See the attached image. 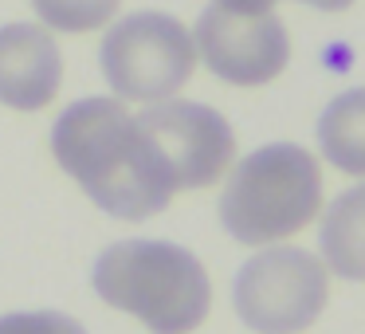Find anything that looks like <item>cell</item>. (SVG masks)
<instances>
[{
    "mask_svg": "<svg viewBox=\"0 0 365 334\" xmlns=\"http://www.w3.org/2000/svg\"><path fill=\"white\" fill-rule=\"evenodd\" d=\"M220 224L236 244L263 248L302 232L322 208V169L314 153L275 142L247 153L220 193Z\"/></svg>",
    "mask_w": 365,
    "mask_h": 334,
    "instance_id": "3957f363",
    "label": "cell"
},
{
    "mask_svg": "<svg viewBox=\"0 0 365 334\" xmlns=\"http://www.w3.org/2000/svg\"><path fill=\"white\" fill-rule=\"evenodd\" d=\"M322 158L346 177H365V87H349L318 118Z\"/></svg>",
    "mask_w": 365,
    "mask_h": 334,
    "instance_id": "30bf717a",
    "label": "cell"
},
{
    "mask_svg": "<svg viewBox=\"0 0 365 334\" xmlns=\"http://www.w3.org/2000/svg\"><path fill=\"white\" fill-rule=\"evenodd\" d=\"M98 67L126 103H165L197 71V44L177 16L130 12L106 28Z\"/></svg>",
    "mask_w": 365,
    "mask_h": 334,
    "instance_id": "277c9868",
    "label": "cell"
},
{
    "mask_svg": "<svg viewBox=\"0 0 365 334\" xmlns=\"http://www.w3.org/2000/svg\"><path fill=\"white\" fill-rule=\"evenodd\" d=\"M0 334H87L83 323L59 310H16L0 315Z\"/></svg>",
    "mask_w": 365,
    "mask_h": 334,
    "instance_id": "7c38bea8",
    "label": "cell"
},
{
    "mask_svg": "<svg viewBox=\"0 0 365 334\" xmlns=\"http://www.w3.org/2000/svg\"><path fill=\"white\" fill-rule=\"evenodd\" d=\"M98 299L134 315L153 334H192L212 310L208 271L169 240H118L91 271Z\"/></svg>",
    "mask_w": 365,
    "mask_h": 334,
    "instance_id": "7a4b0ae2",
    "label": "cell"
},
{
    "mask_svg": "<svg viewBox=\"0 0 365 334\" xmlns=\"http://www.w3.org/2000/svg\"><path fill=\"white\" fill-rule=\"evenodd\" d=\"M322 260L326 271L365 283V185L346 189L322 213Z\"/></svg>",
    "mask_w": 365,
    "mask_h": 334,
    "instance_id": "9c48e42d",
    "label": "cell"
},
{
    "mask_svg": "<svg viewBox=\"0 0 365 334\" xmlns=\"http://www.w3.org/2000/svg\"><path fill=\"white\" fill-rule=\"evenodd\" d=\"M63 56L43 24L0 28V103L12 111H43L59 95Z\"/></svg>",
    "mask_w": 365,
    "mask_h": 334,
    "instance_id": "ba28073f",
    "label": "cell"
},
{
    "mask_svg": "<svg viewBox=\"0 0 365 334\" xmlns=\"http://www.w3.org/2000/svg\"><path fill=\"white\" fill-rule=\"evenodd\" d=\"M220 9L228 12H247V16H259V12H271L279 4V0H216Z\"/></svg>",
    "mask_w": 365,
    "mask_h": 334,
    "instance_id": "4fadbf2b",
    "label": "cell"
},
{
    "mask_svg": "<svg viewBox=\"0 0 365 334\" xmlns=\"http://www.w3.org/2000/svg\"><path fill=\"white\" fill-rule=\"evenodd\" d=\"M232 303L255 334H302L330 303V271L307 248H267L236 271Z\"/></svg>",
    "mask_w": 365,
    "mask_h": 334,
    "instance_id": "5b68a950",
    "label": "cell"
},
{
    "mask_svg": "<svg viewBox=\"0 0 365 334\" xmlns=\"http://www.w3.org/2000/svg\"><path fill=\"white\" fill-rule=\"evenodd\" d=\"M299 4H310V9H318V12H346L354 0H299Z\"/></svg>",
    "mask_w": 365,
    "mask_h": 334,
    "instance_id": "5bb4252c",
    "label": "cell"
},
{
    "mask_svg": "<svg viewBox=\"0 0 365 334\" xmlns=\"http://www.w3.org/2000/svg\"><path fill=\"white\" fill-rule=\"evenodd\" d=\"M192 44L197 59H205L208 71L232 87H263L291 64V36L275 12L247 16L208 4L197 20Z\"/></svg>",
    "mask_w": 365,
    "mask_h": 334,
    "instance_id": "52a82bcc",
    "label": "cell"
},
{
    "mask_svg": "<svg viewBox=\"0 0 365 334\" xmlns=\"http://www.w3.org/2000/svg\"><path fill=\"white\" fill-rule=\"evenodd\" d=\"M122 0H32L43 28L56 32H95L106 20H114Z\"/></svg>",
    "mask_w": 365,
    "mask_h": 334,
    "instance_id": "8fae6325",
    "label": "cell"
},
{
    "mask_svg": "<svg viewBox=\"0 0 365 334\" xmlns=\"http://www.w3.org/2000/svg\"><path fill=\"white\" fill-rule=\"evenodd\" d=\"M51 153L63 173L118 221H150L177 197L158 146L122 98L71 103L51 126Z\"/></svg>",
    "mask_w": 365,
    "mask_h": 334,
    "instance_id": "6da1fadb",
    "label": "cell"
},
{
    "mask_svg": "<svg viewBox=\"0 0 365 334\" xmlns=\"http://www.w3.org/2000/svg\"><path fill=\"white\" fill-rule=\"evenodd\" d=\"M138 122L158 146L177 193L216 185L236 158V134L228 118L205 103H185V98L150 103V111L138 114Z\"/></svg>",
    "mask_w": 365,
    "mask_h": 334,
    "instance_id": "8992f818",
    "label": "cell"
}]
</instances>
